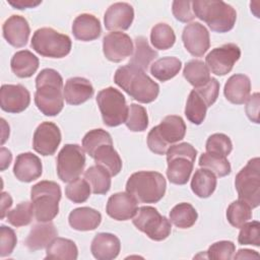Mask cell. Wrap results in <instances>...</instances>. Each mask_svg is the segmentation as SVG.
Listing matches in <instances>:
<instances>
[{
    "label": "cell",
    "instance_id": "1",
    "mask_svg": "<svg viewBox=\"0 0 260 260\" xmlns=\"http://www.w3.org/2000/svg\"><path fill=\"white\" fill-rule=\"evenodd\" d=\"M35 104L46 116L58 115L64 107L63 78L52 68L43 69L36 77Z\"/></svg>",
    "mask_w": 260,
    "mask_h": 260
},
{
    "label": "cell",
    "instance_id": "2",
    "mask_svg": "<svg viewBox=\"0 0 260 260\" xmlns=\"http://www.w3.org/2000/svg\"><path fill=\"white\" fill-rule=\"evenodd\" d=\"M114 81L131 98L142 104L153 102L159 93V85L145 71L130 64L116 70Z\"/></svg>",
    "mask_w": 260,
    "mask_h": 260
},
{
    "label": "cell",
    "instance_id": "3",
    "mask_svg": "<svg viewBox=\"0 0 260 260\" xmlns=\"http://www.w3.org/2000/svg\"><path fill=\"white\" fill-rule=\"evenodd\" d=\"M192 10L195 17L203 20L211 30L216 32H226L236 23L235 8L220 0L192 1Z\"/></svg>",
    "mask_w": 260,
    "mask_h": 260
},
{
    "label": "cell",
    "instance_id": "4",
    "mask_svg": "<svg viewBox=\"0 0 260 260\" xmlns=\"http://www.w3.org/2000/svg\"><path fill=\"white\" fill-rule=\"evenodd\" d=\"M166 179L154 171H140L132 174L126 183V192L137 202L156 203L166 193Z\"/></svg>",
    "mask_w": 260,
    "mask_h": 260
},
{
    "label": "cell",
    "instance_id": "5",
    "mask_svg": "<svg viewBox=\"0 0 260 260\" xmlns=\"http://www.w3.org/2000/svg\"><path fill=\"white\" fill-rule=\"evenodd\" d=\"M30 199L37 221H51L59 212L61 188L56 182L41 181L31 187Z\"/></svg>",
    "mask_w": 260,
    "mask_h": 260
},
{
    "label": "cell",
    "instance_id": "6",
    "mask_svg": "<svg viewBox=\"0 0 260 260\" xmlns=\"http://www.w3.org/2000/svg\"><path fill=\"white\" fill-rule=\"evenodd\" d=\"M186 134V124L180 116L170 115L154 126L147 134L149 149L159 155L166 154L169 147L181 141Z\"/></svg>",
    "mask_w": 260,
    "mask_h": 260
},
{
    "label": "cell",
    "instance_id": "7",
    "mask_svg": "<svg viewBox=\"0 0 260 260\" xmlns=\"http://www.w3.org/2000/svg\"><path fill=\"white\" fill-rule=\"evenodd\" d=\"M167 177L172 184L185 185L193 171L197 150L187 142L173 144L167 150Z\"/></svg>",
    "mask_w": 260,
    "mask_h": 260
},
{
    "label": "cell",
    "instance_id": "8",
    "mask_svg": "<svg viewBox=\"0 0 260 260\" xmlns=\"http://www.w3.org/2000/svg\"><path fill=\"white\" fill-rule=\"evenodd\" d=\"M30 47L41 56L63 58L70 53L71 40L54 28L41 27L34 32Z\"/></svg>",
    "mask_w": 260,
    "mask_h": 260
},
{
    "label": "cell",
    "instance_id": "9",
    "mask_svg": "<svg viewBox=\"0 0 260 260\" xmlns=\"http://www.w3.org/2000/svg\"><path fill=\"white\" fill-rule=\"evenodd\" d=\"M235 187L239 199L246 202L251 208L260 204V159L254 157L241 169L235 179Z\"/></svg>",
    "mask_w": 260,
    "mask_h": 260
},
{
    "label": "cell",
    "instance_id": "10",
    "mask_svg": "<svg viewBox=\"0 0 260 260\" xmlns=\"http://www.w3.org/2000/svg\"><path fill=\"white\" fill-rule=\"evenodd\" d=\"M96 103L105 125L116 127L125 123L128 107L120 90L112 86L102 89L96 95Z\"/></svg>",
    "mask_w": 260,
    "mask_h": 260
},
{
    "label": "cell",
    "instance_id": "11",
    "mask_svg": "<svg viewBox=\"0 0 260 260\" xmlns=\"http://www.w3.org/2000/svg\"><path fill=\"white\" fill-rule=\"evenodd\" d=\"M132 222L138 231L156 242L166 240L172 232L170 219L162 216L152 206L139 207L133 216Z\"/></svg>",
    "mask_w": 260,
    "mask_h": 260
},
{
    "label": "cell",
    "instance_id": "12",
    "mask_svg": "<svg viewBox=\"0 0 260 260\" xmlns=\"http://www.w3.org/2000/svg\"><path fill=\"white\" fill-rule=\"evenodd\" d=\"M84 166V149L78 144L64 145L57 155V174L63 182H71L79 178Z\"/></svg>",
    "mask_w": 260,
    "mask_h": 260
},
{
    "label": "cell",
    "instance_id": "13",
    "mask_svg": "<svg viewBox=\"0 0 260 260\" xmlns=\"http://www.w3.org/2000/svg\"><path fill=\"white\" fill-rule=\"evenodd\" d=\"M240 57V48L236 44L229 43L212 49L205 57V62L206 66L213 74L223 76L232 71Z\"/></svg>",
    "mask_w": 260,
    "mask_h": 260
},
{
    "label": "cell",
    "instance_id": "14",
    "mask_svg": "<svg viewBox=\"0 0 260 260\" xmlns=\"http://www.w3.org/2000/svg\"><path fill=\"white\" fill-rule=\"evenodd\" d=\"M61 142L59 127L53 122H43L35 130L32 147L42 155H52L56 152Z\"/></svg>",
    "mask_w": 260,
    "mask_h": 260
},
{
    "label": "cell",
    "instance_id": "15",
    "mask_svg": "<svg viewBox=\"0 0 260 260\" xmlns=\"http://www.w3.org/2000/svg\"><path fill=\"white\" fill-rule=\"evenodd\" d=\"M133 42L125 32L112 31L103 39L104 55L112 62L119 63L130 57L133 53Z\"/></svg>",
    "mask_w": 260,
    "mask_h": 260
},
{
    "label": "cell",
    "instance_id": "16",
    "mask_svg": "<svg viewBox=\"0 0 260 260\" xmlns=\"http://www.w3.org/2000/svg\"><path fill=\"white\" fill-rule=\"evenodd\" d=\"M30 103L29 91L21 84H3L0 89V107L7 113L23 112Z\"/></svg>",
    "mask_w": 260,
    "mask_h": 260
},
{
    "label": "cell",
    "instance_id": "17",
    "mask_svg": "<svg viewBox=\"0 0 260 260\" xmlns=\"http://www.w3.org/2000/svg\"><path fill=\"white\" fill-rule=\"evenodd\" d=\"M182 41L186 50L194 57L203 56L210 46L207 28L196 21L191 22L184 27Z\"/></svg>",
    "mask_w": 260,
    "mask_h": 260
},
{
    "label": "cell",
    "instance_id": "18",
    "mask_svg": "<svg viewBox=\"0 0 260 260\" xmlns=\"http://www.w3.org/2000/svg\"><path fill=\"white\" fill-rule=\"evenodd\" d=\"M134 19V9L126 2H116L105 12L104 22L108 30L118 31L128 29Z\"/></svg>",
    "mask_w": 260,
    "mask_h": 260
},
{
    "label": "cell",
    "instance_id": "19",
    "mask_svg": "<svg viewBox=\"0 0 260 260\" xmlns=\"http://www.w3.org/2000/svg\"><path fill=\"white\" fill-rule=\"evenodd\" d=\"M138 209L137 200L128 192H118L110 196L107 202V214L116 220L133 218Z\"/></svg>",
    "mask_w": 260,
    "mask_h": 260
},
{
    "label": "cell",
    "instance_id": "20",
    "mask_svg": "<svg viewBox=\"0 0 260 260\" xmlns=\"http://www.w3.org/2000/svg\"><path fill=\"white\" fill-rule=\"evenodd\" d=\"M3 37L9 45L15 48H21L27 44L29 38V24L21 15H11L8 17L3 26Z\"/></svg>",
    "mask_w": 260,
    "mask_h": 260
},
{
    "label": "cell",
    "instance_id": "21",
    "mask_svg": "<svg viewBox=\"0 0 260 260\" xmlns=\"http://www.w3.org/2000/svg\"><path fill=\"white\" fill-rule=\"evenodd\" d=\"M42 170V161L38 155L31 152H23L16 156L13 174L20 182L29 183L41 177Z\"/></svg>",
    "mask_w": 260,
    "mask_h": 260
},
{
    "label": "cell",
    "instance_id": "22",
    "mask_svg": "<svg viewBox=\"0 0 260 260\" xmlns=\"http://www.w3.org/2000/svg\"><path fill=\"white\" fill-rule=\"evenodd\" d=\"M121 250V243L117 236L110 233H99L91 241L90 251L98 260L115 259Z\"/></svg>",
    "mask_w": 260,
    "mask_h": 260
},
{
    "label": "cell",
    "instance_id": "23",
    "mask_svg": "<svg viewBox=\"0 0 260 260\" xmlns=\"http://www.w3.org/2000/svg\"><path fill=\"white\" fill-rule=\"evenodd\" d=\"M93 87L89 80L83 77L67 79L63 88L64 100L67 104L78 106L88 101L93 95Z\"/></svg>",
    "mask_w": 260,
    "mask_h": 260
},
{
    "label": "cell",
    "instance_id": "24",
    "mask_svg": "<svg viewBox=\"0 0 260 260\" xmlns=\"http://www.w3.org/2000/svg\"><path fill=\"white\" fill-rule=\"evenodd\" d=\"M58 236V232L51 221L36 223L29 231L25 246L30 251H38L47 248L49 244Z\"/></svg>",
    "mask_w": 260,
    "mask_h": 260
},
{
    "label": "cell",
    "instance_id": "25",
    "mask_svg": "<svg viewBox=\"0 0 260 260\" xmlns=\"http://www.w3.org/2000/svg\"><path fill=\"white\" fill-rule=\"evenodd\" d=\"M102 27L100 20L92 14L82 13L76 16L72 23V34L75 39L89 42L101 36Z\"/></svg>",
    "mask_w": 260,
    "mask_h": 260
},
{
    "label": "cell",
    "instance_id": "26",
    "mask_svg": "<svg viewBox=\"0 0 260 260\" xmlns=\"http://www.w3.org/2000/svg\"><path fill=\"white\" fill-rule=\"evenodd\" d=\"M251 91L250 78L245 74L232 75L224 84L223 93L225 99L235 105L246 103Z\"/></svg>",
    "mask_w": 260,
    "mask_h": 260
},
{
    "label": "cell",
    "instance_id": "27",
    "mask_svg": "<svg viewBox=\"0 0 260 260\" xmlns=\"http://www.w3.org/2000/svg\"><path fill=\"white\" fill-rule=\"evenodd\" d=\"M96 166L104 168L111 176H116L122 170V159L113 146V142L100 145L90 155Z\"/></svg>",
    "mask_w": 260,
    "mask_h": 260
},
{
    "label": "cell",
    "instance_id": "28",
    "mask_svg": "<svg viewBox=\"0 0 260 260\" xmlns=\"http://www.w3.org/2000/svg\"><path fill=\"white\" fill-rule=\"evenodd\" d=\"M68 221L70 226L76 231H93L100 225L102 214L90 207H79L69 213Z\"/></svg>",
    "mask_w": 260,
    "mask_h": 260
},
{
    "label": "cell",
    "instance_id": "29",
    "mask_svg": "<svg viewBox=\"0 0 260 260\" xmlns=\"http://www.w3.org/2000/svg\"><path fill=\"white\" fill-rule=\"evenodd\" d=\"M12 72L20 78L32 76L39 68V59L28 50L16 52L10 61Z\"/></svg>",
    "mask_w": 260,
    "mask_h": 260
},
{
    "label": "cell",
    "instance_id": "30",
    "mask_svg": "<svg viewBox=\"0 0 260 260\" xmlns=\"http://www.w3.org/2000/svg\"><path fill=\"white\" fill-rule=\"evenodd\" d=\"M157 52L151 49L148 45L146 38L137 37L134 40V49L128 64L145 71L147 70L148 65H150V63L157 57Z\"/></svg>",
    "mask_w": 260,
    "mask_h": 260
},
{
    "label": "cell",
    "instance_id": "31",
    "mask_svg": "<svg viewBox=\"0 0 260 260\" xmlns=\"http://www.w3.org/2000/svg\"><path fill=\"white\" fill-rule=\"evenodd\" d=\"M216 188V177L207 169L201 168L195 171L191 180V189L200 198L209 197Z\"/></svg>",
    "mask_w": 260,
    "mask_h": 260
},
{
    "label": "cell",
    "instance_id": "32",
    "mask_svg": "<svg viewBox=\"0 0 260 260\" xmlns=\"http://www.w3.org/2000/svg\"><path fill=\"white\" fill-rule=\"evenodd\" d=\"M77 256L78 249L73 241L64 238H55L47 247L45 259L75 260Z\"/></svg>",
    "mask_w": 260,
    "mask_h": 260
},
{
    "label": "cell",
    "instance_id": "33",
    "mask_svg": "<svg viewBox=\"0 0 260 260\" xmlns=\"http://www.w3.org/2000/svg\"><path fill=\"white\" fill-rule=\"evenodd\" d=\"M182 62L176 57H162L150 66V73L159 81H167L175 77L181 70Z\"/></svg>",
    "mask_w": 260,
    "mask_h": 260
},
{
    "label": "cell",
    "instance_id": "34",
    "mask_svg": "<svg viewBox=\"0 0 260 260\" xmlns=\"http://www.w3.org/2000/svg\"><path fill=\"white\" fill-rule=\"evenodd\" d=\"M183 75L195 88L205 85L211 78L208 67L201 60H191L187 62L183 69Z\"/></svg>",
    "mask_w": 260,
    "mask_h": 260
},
{
    "label": "cell",
    "instance_id": "35",
    "mask_svg": "<svg viewBox=\"0 0 260 260\" xmlns=\"http://www.w3.org/2000/svg\"><path fill=\"white\" fill-rule=\"evenodd\" d=\"M198 218L196 209L187 202L175 205L170 211V221L179 229H189L193 226Z\"/></svg>",
    "mask_w": 260,
    "mask_h": 260
},
{
    "label": "cell",
    "instance_id": "36",
    "mask_svg": "<svg viewBox=\"0 0 260 260\" xmlns=\"http://www.w3.org/2000/svg\"><path fill=\"white\" fill-rule=\"evenodd\" d=\"M84 179L94 194H106L111 188V175L100 166L89 167L84 172Z\"/></svg>",
    "mask_w": 260,
    "mask_h": 260
},
{
    "label": "cell",
    "instance_id": "37",
    "mask_svg": "<svg viewBox=\"0 0 260 260\" xmlns=\"http://www.w3.org/2000/svg\"><path fill=\"white\" fill-rule=\"evenodd\" d=\"M207 108L208 106L204 99L195 89H193L186 103L185 116L191 123L200 125L205 119Z\"/></svg>",
    "mask_w": 260,
    "mask_h": 260
},
{
    "label": "cell",
    "instance_id": "38",
    "mask_svg": "<svg viewBox=\"0 0 260 260\" xmlns=\"http://www.w3.org/2000/svg\"><path fill=\"white\" fill-rule=\"evenodd\" d=\"M150 42L157 50H168L174 46L176 35L169 24L159 22L151 28Z\"/></svg>",
    "mask_w": 260,
    "mask_h": 260
},
{
    "label": "cell",
    "instance_id": "39",
    "mask_svg": "<svg viewBox=\"0 0 260 260\" xmlns=\"http://www.w3.org/2000/svg\"><path fill=\"white\" fill-rule=\"evenodd\" d=\"M199 166L212 172L217 177H225L231 173V165L225 156L212 154L209 152L202 153L199 157Z\"/></svg>",
    "mask_w": 260,
    "mask_h": 260
},
{
    "label": "cell",
    "instance_id": "40",
    "mask_svg": "<svg viewBox=\"0 0 260 260\" xmlns=\"http://www.w3.org/2000/svg\"><path fill=\"white\" fill-rule=\"evenodd\" d=\"M251 207L242 200L232 202L226 209V219L231 225L240 229L244 223L249 221L252 217Z\"/></svg>",
    "mask_w": 260,
    "mask_h": 260
},
{
    "label": "cell",
    "instance_id": "41",
    "mask_svg": "<svg viewBox=\"0 0 260 260\" xmlns=\"http://www.w3.org/2000/svg\"><path fill=\"white\" fill-rule=\"evenodd\" d=\"M34 216V206L32 203L28 201L20 202L12 210H9L6 214L7 221L11 225L16 228L29 224Z\"/></svg>",
    "mask_w": 260,
    "mask_h": 260
},
{
    "label": "cell",
    "instance_id": "42",
    "mask_svg": "<svg viewBox=\"0 0 260 260\" xmlns=\"http://www.w3.org/2000/svg\"><path fill=\"white\" fill-rule=\"evenodd\" d=\"M125 125L133 132L144 131L148 126V116L145 108L137 104H131L128 107V115Z\"/></svg>",
    "mask_w": 260,
    "mask_h": 260
},
{
    "label": "cell",
    "instance_id": "43",
    "mask_svg": "<svg viewBox=\"0 0 260 260\" xmlns=\"http://www.w3.org/2000/svg\"><path fill=\"white\" fill-rule=\"evenodd\" d=\"M91 188L85 179L77 178L67 185L65 188L66 197L73 203H83L90 196Z\"/></svg>",
    "mask_w": 260,
    "mask_h": 260
},
{
    "label": "cell",
    "instance_id": "44",
    "mask_svg": "<svg viewBox=\"0 0 260 260\" xmlns=\"http://www.w3.org/2000/svg\"><path fill=\"white\" fill-rule=\"evenodd\" d=\"M206 151L212 154L228 156L233 149L231 138L223 133H214L207 138Z\"/></svg>",
    "mask_w": 260,
    "mask_h": 260
},
{
    "label": "cell",
    "instance_id": "45",
    "mask_svg": "<svg viewBox=\"0 0 260 260\" xmlns=\"http://www.w3.org/2000/svg\"><path fill=\"white\" fill-rule=\"evenodd\" d=\"M109 142H113L109 132L104 129H93L88 131L82 138V147L90 156L100 145Z\"/></svg>",
    "mask_w": 260,
    "mask_h": 260
},
{
    "label": "cell",
    "instance_id": "46",
    "mask_svg": "<svg viewBox=\"0 0 260 260\" xmlns=\"http://www.w3.org/2000/svg\"><path fill=\"white\" fill-rule=\"evenodd\" d=\"M238 236V242L241 245L260 246V223L257 220L247 221L241 228Z\"/></svg>",
    "mask_w": 260,
    "mask_h": 260
},
{
    "label": "cell",
    "instance_id": "47",
    "mask_svg": "<svg viewBox=\"0 0 260 260\" xmlns=\"http://www.w3.org/2000/svg\"><path fill=\"white\" fill-rule=\"evenodd\" d=\"M236 246L231 241H219L209 246L207 250V258L217 260H229L233 258Z\"/></svg>",
    "mask_w": 260,
    "mask_h": 260
},
{
    "label": "cell",
    "instance_id": "48",
    "mask_svg": "<svg viewBox=\"0 0 260 260\" xmlns=\"http://www.w3.org/2000/svg\"><path fill=\"white\" fill-rule=\"evenodd\" d=\"M17 243V238L14 231L6 225H1L0 228V256H9Z\"/></svg>",
    "mask_w": 260,
    "mask_h": 260
},
{
    "label": "cell",
    "instance_id": "49",
    "mask_svg": "<svg viewBox=\"0 0 260 260\" xmlns=\"http://www.w3.org/2000/svg\"><path fill=\"white\" fill-rule=\"evenodd\" d=\"M172 11L175 18L181 22H189L195 18L191 1H174Z\"/></svg>",
    "mask_w": 260,
    "mask_h": 260
},
{
    "label": "cell",
    "instance_id": "50",
    "mask_svg": "<svg viewBox=\"0 0 260 260\" xmlns=\"http://www.w3.org/2000/svg\"><path fill=\"white\" fill-rule=\"evenodd\" d=\"M194 89L204 99L207 106L210 107L217 100L218 92H219V82L215 78L211 77L205 85L194 88Z\"/></svg>",
    "mask_w": 260,
    "mask_h": 260
},
{
    "label": "cell",
    "instance_id": "51",
    "mask_svg": "<svg viewBox=\"0 0 260 260\" xmlns=\"http://www.w3.org/2000/svg\"><path fill=\"white\" fill-rule=\"evenodd\" d=\"M259 104H260V95L258 92H255L247 99L246 107H245L248 118L256 124L259 123Z\"/></svg>",
    "mask_w": 260,
    "mask_h": 260
},
{
    "label": "cell",
    "instance_id": "52",
    "mask_svg": "<svg viewBox=\"0 0 260 260\" xmlns=\"http://www.w3.org/2000/svg\"><path fill=\"white\" fill-rule=\"evenodd\" d=\"M42 1H35V0H14L8 1V4L16 9H25V8H34L40 5Z\"/></svg>",
    "mask_w": 260,
    "mask_h": 260
},
{
    "label": "cell",
    "instance_id": "53",
    "mask_svg": "<svg viewBox=\"0 0 260 260\" xmlns=\"http://www.w3.org/2000/svg\"><path fill=\"white\" fill-rule=\"evenodd\" d=\"M11 159H12V154L10 150L2 146L0 149V165H1L0 170L5 171L9 167Z\"/></svg>",
    "mask_w": 260,
    "mask_h": 260
},
{
    "label": "cell",
    "instance_id": "54",
    "mask_svg": "<svg viewBox=\"0 0 260 260\" xmlns=\"http://www.w3.org/2000/svg\"><path fill=\"white\" fill-rule=\"evenodd\" d=\"M11 205H12L11 196L6 192H2L1 193V219L5 217Z\"/></svg>",
    "mask_w": 260,
    "mask_h": 260
},
{
    "label": "cell",
    "instance_id": "55",
    "mask_svg": "<svg viewBox=\"0 0 260 260\" xmlns=\"http://www.w3.org/2000/svg\"><path fill=\"white\" fill-rule=\"evenodd\" d=\"M253 258H259V254L256 251L249 250V249H241L234 256V259H253Z\"/></svg>",
    "mask_w": 260,
    "mask_h": 260
}]
</instances>
